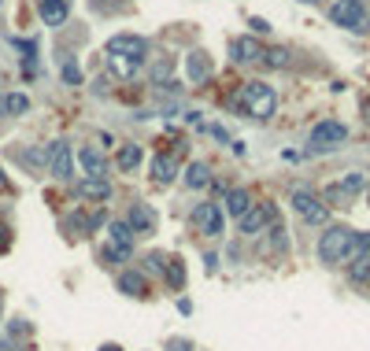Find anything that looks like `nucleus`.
<instances>
[{
    "mask_svg": "<svg viewBox=\"0 0 370 351\" xmlns=\"http://www.w3.org/2000/svg\"><path fill=\"white\" fill-rule=\"evenodd\" d=\"M363 248H359V233L348 229V226H329L322 237H319V259L326 266H341V263H352L359 259Z\"/></svg>",
    "mask_w": 370,
    "mask_h": 351,
    "instance_id": "nucleus-1",
    "label": "nucleus"
},
{
    "mask_svg": "<svg viewBox=\"0 0 370 351\" xmlns=\"http://www.w3.org/2000/svg\"><path fill=\"white\" fill-rule=\"evenodd\" d=\"M237 111H245L248 119H270L274 108H278V93H274V85L267 82H245L241 85V93H237Z\"/></svg>",
    "mask_w": 370,
    "mask_h": 351,
    "instance_id": "nucleus-2",
    "label": "nucleus"
},
{
    "mask_svg": "<svg viewBox=\"0 0 370 351\" xmlns=\"http://www.w3.org/2000/svg\"><path fill=\"white\" fill-rule=\"evenodd\" d=\"M366 189V174H345L341 181H334V185H326V192H322V203L326 207H352V200L359 196V192Z\"/></svg>",
    "mask_w": 370,
    "mask_h": 351,
    "instance_id": "nucleus-3",
    "label": "nucleus"
},
{
    "mask_svg": "<svg viewBox=\"0 0 370 351\" xmlns=\"http://www.w3.org/2000/svg\"><path fill=\"white\" fill-rule=\"evenodd\" d=\"M134 237H137V233L130 229V222H111L108 226V252H104V259H108V263H126V259L134 255Z\"/></svg>",
    "mask_w": 370,
    "mask_h": 351,
    "instance_id": "nucleus-4",
    "label": "nucleus"
},
{
    "mask_svg": "<svg viewBox=\"0 0 370 351\" xmlns=\"http://www.w3.org/2000/svg\"><path fill=\"white\" fill-rule=\"evenodd\" d=\"M289 203H293V211L303 218V222H311V226H322L326 215H329V207L315 196L311 189H293L289 192Z\"/></svg>",
    "mask_w": 370,
    "mask_h": 351,
    "instance_id": "nucleus-5",
    "label": "nucleus"
},
{
    "mask_svg": "<svg viewBox=\"0 0 370 351\" xmlns=\"http://www.w3.org/2000/svg\"><path fill=\"white\" fill-rule=\"evenodd\" d=\"M270 229H278V207L270 200L252 203V211L241 218V233L245 237H259V233H270Z\"/></svg>",
    "mask_w": 370,
    "mask_h": 351,
    "instance_id": "nucleus-6",
    "label": "nucleus"
},
{
    "mask_svg": "<svg viewBox=\"0 0 370 351\" xmlns=\"http://www.w3.org/2000/svg\"><path fill=\"white\" fill-rule=\"evenodd\" d=\"M329 19L337 26H345V30H366V8L363 0H334V8H329Z\"/></svg>",
    "mask_w": 370,
    "mask_h": 351,
    "instance_id": "nucleus-7",
    "label": "nucleus"
},
{
    "mask_svg": "<svg viewBox=\"0 0 370 351\" xmlns=\"http://www.w3.org/2000/svg\"><path fill=\"white\" fill-rule=\"evenodd\" d=\"M104 52L108 56H126V59H137V63H144V52H149V41L144 37H137V34H115L108 45H104Z\"/></svg>",
    "mask_w": 370,
    "mask_h": 351,
    "instance_id": "nucleus-8",
    "label": "nucleus"
},
{
    "mask_svg": "<svg viewBox=\"0 0 370 351\" xmlns=\"http://www.w3.org/2000/svg\"><path fill=\"white\" fill-rule=\"evenodd\" d=\"M193 226H196V233H204V237H222V229H226L222 207L219 203H200L193 211Z\"/></svg>",
    "mask_w": 370,
    "mask_h": 351,
    "instance_id": "nucleus-9",
    "label": "nucleus"
},
{
    "mask_svg": "<svg viewBox=\"0 0 370 351\" xmlns=\"http://www.w3.org/2000/svg\"><path fill=\"white\" fill-rule=\"evenodd\" d=\"M45 159H48L52 178L67 181V178L74 174V155H71V145H67V141H52L48 152H45Z\"/></svg>",
    "mask_w": 370,
    "mask_h": 351,
    "instance_id": "nucleus-10",
    "label": "nucleus"
},
{
    "mask_svg": "<svg viewBox=\"0 0 370 351\" xmlns=\"http://www.w3.org/2000/svg\"><path fill=\"white\" fill-rule=\"evenodd\" d=\"M348 141V126L345 122H334V119H326L311 129V148H337V145H345Z\"/></svg>",
    "mask_w": 370,
    "mask_h": 351,
    "instance_id": "nucleus-11",
    "label": "nucleus"
},
{
    "mask_svg": "<svg viewBox=\"0 0 370 351\" xmlns=\"http://www.w3.org/2000/svg\"><path fill=\"white\" fill-rule=\"evenodd\" d=\"M130 229L141 233V237H152L160 229V215H156L152 203H134L130 207Z\"/></svg>",
    "mask_w": 370,
    "mask_h": 351,
    "instance_id": "nucleus-12",
    "label": "nucleus"
},
{
    "mask_svg": "<svg viewBox=\"0 0 370 351\" xmlns=\"http://www.w3.org/2000/svg\"><path fill=\"white\" fill-rule=\"evenodd\" d=\"M34 4L45 26H63L71 15V0H34Z\"/></svg>",
    "mask_w": 370,
    "mask_h": 351,
    "instance_id": "nucleus-13",
    "label": "nucleus"
},
{
    "mask_svg": "<svg viewBox=\"0 0 370 351\" xmlns=\"http://www.w3.org/2000/svg\"><path fill=\"white\" fill-rule=\"evenodd\" d=\"M230 56H233V63H256L263 56V48H259L256 37H233V41H230Z\"/></svg>",
    "mask_w": 370,
    "mask_h": 351,
    "instance_id": "nucleus-14",
    "label": "nucleus"
},
{
    "mask_svg": "<svg viewBox=\"0 0 370 351\" xmlns=\"http://www.w3.org/2000/svg\"><path fill=\"white\" fill-rule=\"evenodd\" d=\"M78 196H85V200H111V181L108 178H82Z\"/></svg>",
    "mask_w": 370,
    "mask_h": 351,
    "instance_id": "nucleus-15",
    "label": "nucleus"
},
{
    "mask_svg": "<svg viewBox=\"0 0 370 351\" xmlns=\"http://www.w3.org/2000/svg\"><path fill=\"white\" fill-rule=\"evenodd\" d=\"M152 178L156 181H160V185H170V181H174L178 178V159H174V155H156V159H152Z\"/></svg>",
    "mask_w": 370,
    "mask_h": 351,
    "instance_id": "nucleus-16",
    "label": "nucleus"
},
{
    "mask_svg": "<svg viewBox=\"0 0 370 351\" xmlns=\"http://www.w3.org/2000/svg\"><path fill=\"white\" fill-rule=\"evenodd\" d=\"M222 203H226V211H230L233 218H245L248 211H252V192H248V189H230Z\"/></svg>",
    "mask_w": 370,
    "mask_h": 351,
    "instance_id": "nucleus-17",
    "label": "nucleus"
},
{
    "mask_svg": "<svg viewBox=\"0 0 370 351\" xmlns=\"http://www.w3.org/2000/svg\"><path fill=\"white\" fill-rule=\"evenodd\" d=\"M118 292H126V296H144V292H149V281H144L141 270H123V274H118Z\"/></svg>",
    "mask_w": 370,
    "mask_h": 351,
    "instance_id": "nucleus-18",
    "label": "nucleus"
},
{
    "mask_svg": "<svg viewBox=\"0 0 370 351\" xmlns=\"http://www.w3.org/2000/svg\"><path fill=\"white\" fill-rule=\"evenodd\" d=\"M163 278H167V285L174 292H181L185 289V263L178 255H167V266H163Z\"/></svg>",
    "mask_w": 370,
    "mask_h": 351,
    "instance_id": "nucleus-19",
    "label": "nucleus"
},
{
    "mask_svg": "<svg viewBox=\"0 0 370 351\" xmlns=\"http://www.w3.org/2000/svg\"><path fill=\"white\" fill-rule=\"evenodd\" d=\"M78 163H82V171H89V178H108V166H104L100 152L82 148V152H78Z\"/></svg>",
    "mask_w": 370,
    "mask_h": 351,
    "instance_id": "nucleus-20",
    "label": "nucleus"
},
{
    "mask_svg": "<svg viewBox=\"0 0 370 351\" xmlns=\"http://www.w3.org/2000/svg\"><path fill=\"white\" fill-rule=\"evenodd\" d=\"M141 145H123V148H118V155H115V163H118V171H137V166H141Z\"/></svg>",
    "mask_w": 370,
    "mask_h": 351,
    "instance_id": "nucleus-21",
    "label": "nucleus"
},
{
    "mask_svg": "<svg viewBox=\"0 0 370 351\" xmlns=\"http://www.w3.org/2000/svg\"><path fill=\"white\" fill-rule=\"evenodd\" d=\"M189 78H193V82H207V78H211V59L204 56V52H193V56H189Z\"/></svg>",
    "mask_w": 370,
    "mask_h": 351,
    "instance_id": "nucleus-22",
    "label": "nucleus"
},
{
    "mask_svg": "<svg viewBox=\"0 0 370 351\" xmlns=\"http://www.w3.org/2000/svg\"><path fill=\"white\" fill-rule=\"evenodd\" d=\"M185 185H189V189H204V185H211V171H207V163H193L189 171H185Z\"/></svg>",
    "mask_w": 370,
    "mask_h": 351,
    "instance_id": "nucleus-23",
    "label": "nucleus"
},
{
    "mask_svg": "<svg viewBox=\"0 0 370 351\" xmlns=\"http://www.w3.org/2000/svg\"><path fill=\"white\" fill-rule=\"evenodd\" d=\"M348 281H352V285H366V281H370V255L352 259V266H348Z\"/></svg>",
    "mask_w": 370,
    "mask_h": 351,
    "instance_id": "nucleus-24",
    "label": "nucleus"
},
{
    "mask_svg": "<svg viewBox=\"0 0 370 351\" xmlns=\"http://www.w3.org/2000/svg\"><path fill=\"white\" fill-rule=\"evenodd\" d=\"M108 67L118 74V78H134L141 71V63L137 59H126V56H108Z\"/></svg>",
    "mask_w": 370,
    "mask_h": 351,
    "instance_id": "nucleus-25",
    "label": "nucleus"
},
{
    "mask_svg": "<svg viewBox=\"0 0 370 351\" xmlns=\"http://www.w3.org/2000/svg\"><path fill=\"white\" fill-rule=\"evenodd\" d=\"M30 111V96L26 93H8L4 96V115H26Z\"/></svg>",
    "mask_w": 370,
    "mask_h": 351,
    "instance_id": "nucleus-26",
    "label": "nucleus"
},
{
    "mask_svg": "<svg viewBox=\"0 0 370 351\" xmlns=\"http://www.w3.org/2000/svg\"><path fill=\"white\" fill-rule=\"evenodd\" d=\"M170 74H174V56H167V59L156 63V67H152V82H156V85H163Z\"/></svg>",
    "mask_w": 370,
    "mask_h": 351,
    "instance_id": "nucleus-27",
    "label": "nucleus"
},
{
    "mask_svg": "<svg viewBox=\"0 0 370 351\" xmlns=\"http://www.w3.org/2000/svg\"><path fill=\"white\" fill-rule=\"evenodd\" d=\"M263 59H267L270 67H289V52H285V48H270V52H263Z\"/></svg>",
    "mask_w": 370,
    "mask_h": 351,
    "instance_id": "nucleus-28",
    "label": "nucleus"
},
{
    "mask_svg": "<svg viewBox=\"0 0 370 351\" xmlns=\"http://www.w3.org/2000/svg\"><path fill=\"white\" fill-rule=\"evenodd\" d=\"M63 78H67V85H82V71H78L71 59H63Z\"/></svg>",
    "mask_w": 370,
    "mask_h": 351,
    "instance_id": "nucleus-29",
    "label": "nucleus"
},
{
    "mask_svg": "<svg viewBox=\"0 0 370 351\" xmlns=\"http://www.w3.org/2000/svg\"><path fill=\"white\" fill-rule=\"evenodd\" d=\"M167 351H193V344H189V341H181V336H174V341L167 344Z\"/></svg>",
    "mask_w": 370,
    "mask_h": 351,
    "instance_id": "nucleus-30",
    "label": "nucleus"
},
{
    "mask_svg": "<svg viewBox=\"0 0 370 351\" xmlns=\"http://www.w3.org/2000/svg\"><path fill=\"white\" fill-rule=\"evenodd\" d=\"M252 30L256 34H270V22L267 19H252Z\"/></svg>",
    "mask_w": 370,
    "mask_h": 351,
    "instance_id": "nucleus-31",
    "label": "nucleus"
},
{
    "mask_svg": "<svg viewBox=\"0 0 370 351\" xmlns=\"http://www.w3.org/2000/svg\"><path fill=\"white\" fill-rule=\"evenodd\" d=\"M0 192H11V181L4 178V171H0Z\"/></svg>",
    "mask_w": 370,
    "mask_h": 351,
    "instance_id": "nucleus-32",
    "label": "nucleus"
},
{
    "mask_svg": "<svg viewBox=\"0 0 370 351\" xmlns=\"http://www.w3.org/2000/svg\"><path fill=\"white\" fill-rule=\"evenodd\" d=\"M100 351H123V348H118V344H104Z\"/></svg>",
    "mask_w": 370,
    "mask_h": 351,
    "instance_id": "nucleus-33",
    "label": "nucleus"
},
{
    "mask_svg": "<svg viewBox=\"0 0 370 351\" xmlns=\"http://www.w3.org/2000/svg\"><path fill=\"white\" fill-rule=\"evenodd\" d=\"M300 4H319V0H300Z\"/></svg>",
    "mask_w": 370,
    "mask_h": 351,
    "instance_id": "nucleus-34",
    "label": "nucleus"
},
{
    "mask_svg": "<svg viewBox=\"0 0 370 351\" xmlns=\"http://www.w3.org/2000/svg\"><path fill=\"white\" fill-rule=\"evenodd\" d=\"M0 310H4V296H0Z\"/></svg>",
    "mask_w": 370,
    "mask_h": 351,
    "instance_id": "nucleus-35",
    "label": "nucleus"
},
{
    "mask_svg": "<svg viewBox=\"0 0 370 351\" xmlns=\"http://www.w3.org/2000/svg\"><path fill=\"white\" fill-rule=\"evenodd\" d=\"M0 111H4V100H0Z\"/></svg>",
    "mask_w": 370,
    "mask_h": 351,
    "instance_id": "nucleus-36",
    "label": "nucleus"
},
{
    "mask_svg": "<svg viewBox=\"0 0 370 351\" xmlns=\"http://www.w3.org/2000/svg\"><path fill=\"white\" fill-rule=\"evenodd\" d=\"M97 4H100V0H97Z\"/></svg>",
    "mask_w": 370,
    "mask_h": 351,
    "instance_id": "nucleus-37",
    "label": "nucleus"
}]
</instances>
